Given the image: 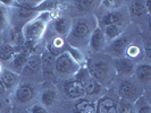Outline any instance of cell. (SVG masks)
Listing matches in <instances>:
<instances>
[{
  "label": "cell",
  "mask_w": 151,
  "mask_h": 113,
  "mask_svg": "<svg viewBox=\"0 0 151 113\" xmlns=\"http://www.w3.org/2000/svg\"><path fill=\"white\" fill-rule=\"evenodd\" d=\"M48 15H49L48 13H43L40 17L34 18L33 21H31L23 26L22 33L25 41H37L42 38L47 27V21H48L45 16Z\"/></svg>",
  "instance_id": "1"
},
{
  "label": "cell",
  "mask_w": 151,
  "mask_h": 113,
  "mask_svg": "<svg viewBox=\"0 0 151 113\" xmlns=\"http://www.w3.org/2000/svg\"><path fill=\"white\" fill-rule=\"evenodd\" d=\"M55 70L60 76L69 75L75 71V61L67 52L61 53L55 59Z\"/></svg>",
  "instance_id": "2"
},
{
  "label": "cell",
  "mask_w": 151,
  "mask_h": 113,
  "mask_svg": "<svg viewBox=\"0 0 151 113\" xmlns=\"http://www.w3.org/2000/svg\"><path fill=\"white\" fill-rule=\"evenodd\" d=\"M90 77L93 78L97 83L100 85L106 83L110 75V66L108 65V62L100 60L97 61L94 63H92L90 67Z\"/></svg>",
  "instance_id": "3"
},
{
  "label": "cell",
  "mask_w": 151,
  "mask_h": 113,
  "mask_svg": "<svg viewBox=\"0 0 151 113\" xmlns=\"http://www.w3.org/2000/svg\"><path fill=\"white\" fill-rule=\"evenodd\" d=\"M118 93L122 96V98L127 99L129 102L139 97V90H137L135 84L132 83L131 80H123L119 84Z\"/></svg>",
  "instance_id": "4"
},
{
  "label": "cell",
  "mask_w": 151,
  "mask_h": 113,
  "mask_svg": "<svg viewBox=\"0 0 151 113\" xmlns=\"http://www.w3.org/2000/svg\"><path fill=\"white\" fill-rule=\"evenodd\" d=\"M65 93L69 98L73 99H81L85 95L84 86L77 80H70L65 84Z\"/></svg>",
  "instance_id": "5"
},
{
  "label": "cell",
  "mask_w": 151,
  "mask_h": 113,
  "mask_svg": "<svg viewBox=\"0 0 151 113\" xmlns=\"http://www.w3.org/2000/svg\"><path fill=\"white\" fill-rule=\"evenodd\" d=\"M105 44H106V36L104 34V31L98 27V28H96L93 31L92 34H91L90 48L93 51L99 52L105 48Z\"/></svg>",
  "instance_id": "6"
},
{
  "label": "cell",
  "mask_w": 151,
  "mask_h": 113,
  "mask_svg": "<svg viewBox=\"0 0 151 113\" xmlns=\"http://www.w3.org/2000/svg\"><path fill=\"white\" fill-rule=\"evenodd\" d=\"M41 69V57L39 55H30L23 68V74L26 76H32L40 71Z\"/></svg>",
  "instance_id": "7"
},
{
  "label": "cell",
  "mask_w": 151,
  "mask_h": 113,
  "mask_svg": "<svg viewBox=\"0 0 151 113\" xmlns=\"http://www.w3.org/2000/svg\"><path fill=\"white\" fill-rule=\"evenodd\" d=\"M34 96V90L30 85H21L15 92V99L18 103H27Z\"/></svg>",
  "instance_id": "8"
},
{
  "label": "cell",
  "mask_w": 151,
  "mask_h": 113,
  "mask_svg": "<svg viewBox=\"0 0 151 113\" xmlns=\"http://www.w3.org/2000/svg\"><path fill=\"white\" fill-rule=\"evenodd\" d=\"M97 113H117V104L110 97L101 98L97 104Z\"/></svg>",
  "instance_id": "9"
},
{
  "label": "cell",
  "mask_w": 151,
  "mask_h": 113,
  "mask_svg": "<svg viewBox=\"0 0 151 113\" xmlns=\"http://www.w3.org/2000/svg\"><path fill=\"white\" fill-rule=\"evenodd\" d=\"M116 71L119 76H129L134 71V65L126 58L118 59L116 60Z\"/></svg>",
  "instance_id": "10"
},
{
  "label": "cell",
  "mask_w": 151,
  "mask_h": 113,
  "mask_svg": "<svg viewBox=\"0 0 151 113\" xmlns=\"http://www.w3.org/2000/svg\"><path fill=\"white\" fill-rule=\"evenodd\" d=\"M29 57L30 54L27 51H19L15 53V55L13 57V67L16 74H21L23 71V68L25 66Z\"/></svg>",
  "instance_id": "11"
},
{
  "label": "cell",
  "mask_w": 151,
  "mask_h": 113,
  "mask_svg": "<svg viewBox=\"0 0 151 113\" xmlns=\"http://www.w3.org/2000/svg\"><path fill=\"white\" fill-rule=\"evenodd\" d=\"M90 34V27L84 22H77L72 28V36L76 40H83Z\"/></svg>",
  "instance_id": "12"
},
{
  "label": "cell",
  "mask_w": 151,
  "mask_h": 113,
  "mask_svg": "<svg viewBox=\"0 0 151 113\" xmlns=\"http://www.w3.org/2000/svg\"><path fill=\"white\" fill-rule=\"evenodd\" d=\"M74 113H97V105L88 99L81 98L75 103Z\"/></svg>",
  "instance_id": "13"
},
{
  "label": "cell",
  "mask_w": 151,
  "mask_h": 113,
  "mask_svg": "<svg viewBox=\"0 0 151 113\" xmlns=\"http://www.w3.org/2000/svg\"><path fill=\"white\" fill-rule=\"evenodd\" d=\"M41 68H42V74L45 77L51 76L55 69V57L50 53H47L45 57L41 59Z\"/></svg>",
  "instance_id": "14"
},
{
  "label": "cell",
  "mask_w": 151,
  "mask_h": 113,
  "mask_svg": "<svg viewBox=\"0 0 151 113\" xmlns=\"http://www.w3.org/2000/svg\"><path fill=\"white\" fill-rule=\"evenodd\" d=\"M129 45V40L125 36H118L110 43V51L116 54H122Z\"/></svg>",
  "instance_id": "15"
},
{
  "label": "cell",
  "mask_w": 151,
  "mask_h": 113,
  "mask_svg": "<svg viewBox=\"0 0 151 113\" xmlns=\"http://www.w3.org/2000/svg\"><path fill=\"white\" fill-rule=\"evenodd\" d=\"M0 79L4 83L6 88H12L18 80V74H16L15 71H10V70H4L0 74Z\"/></svg>",
  "instance_id": "16"
},
{
  "label": "cell",
  "mask_w": 151,
  "mask_h": 113,
  "mask_svg": "<svg viewBox=\"0 0 151 113\" xmlns=\"http://www.w3.org/2000/svg\"><path fill=\"white\" fill-rule=\"evenodd\" d=\"M55 30L59 35H67L70 31V23L66 17H58L55 22Z\"/></svg>",
  "instance_id": "17"
},
{
  "label": "cell",
  "mask_w": 151,
  "mask_h": 113,
  "mask_svg": "<svg viewBox=\"0 0 151 113\" xmlns=\"http://www.w3.org/2000/svg\"><path fill=\"white\" fill-rule=\"evenodd\" d=\"M135 72L139 80L142 83H148L151 79V67L148 63L137 66L135 69Z\"/></svg>",
  "instance_id": "18"
},
{
  "label": "cell",
  "mask_w": 151,
  "mask_h": 113,
  "mask_svg": "<svg viewBox=\"0 0 151 113\" xmlns=\"http://www.w3.org/2000/svg\"><path fill=\"white\" fill-rule=\"evenodd\" d=\"M83 86H84V90H85V95H89V96L97 95V94H99V92L101 90V85L99 83H97L91 77L88 78V80L84 83Z\"/></svg>",
  "instance_id": "19"
},
{
  "label": "cell",
  "mask_w": 151,
  "mask_h": 113,
  "mask_svg": "<svg viewBox=\"0 0 151 113\" xmlns=\"http://www.w3.org/2000/svg\"><path fill=\"white\" fill-rule=\"evenodd\" d=\"M16 53V48L9 43H2L0 45V60L7 61L13 59Z\"/></svg>",
  "instance_id": "20"
},
{
  "label": "cell",
  "mask_w": 151,
  "mask_h": 113,
  "mask_svg": "<svg viewBox=\"0 0 151 113\" xmlns=\"http://www.w3.org/2000/svg\"><path fill=\"white\" fill-rule=\"evenodd\" d=\"M57 98V93L55 90H45L42 92L41 94V97H40V101H41V105L45 106H51L55 103Z\"/></svg>",
  "instance_id": "21"
},
{
  "label": "cell",
  "mask_w": 151,
  "mask_h": 113,
  "mask_svg": "<svg viewBox=\"0 0 151 113\" xmlns=\"http://www.w3.org/2000/svg\"><path fill=\"white\" fill-rule=\"evenodd\" d=\"M104 24L105 25H116V26H121L123 24V15L118 11H113L109 13L104 17Z\"/></svg>",
  "instance_id": "22"
},
{
  "label": "cell",
  "mask_w": 151,
  "mask_h": 113,
  "mask_svg": "<svg viewBox=\"0 0 151 113\" xmlns=\"http://www.w3.org/2000/svg\"><path fill=\"white\" fill-rule=\"evenodd\" d=\"M10 41L13 43V46L14 48H18V46H23L25 44V38L23 36L22 33V28H18V27H15L14 30L12 31L10 33Z\"/></svg>",
  "instance_id": "23"
},
{
  "label": "cell",
  "mask_w": 151,
  "mask_h": 113,
  "mask_svg": "<svg viewBox=\"0 0 151 113\" xmlns=\"http://www.w3.org/2000/svg\"><path fill=\"white\" fill-rule=\"evenodd\" d=\"M10 22V16L7 6L0 2V31L6 30Z\"/></svg>",
  "instance_id": "24"
},
{
  "label": "cell",
  "mask_w": 151,
  "mask_h": 113,
  "mask_svg": "<svg viewBox=\"0 0 151 113\" xmlns=\"http://www.w3.org/2000/svg\"><path fill=\"white\" fill-rule=\"evenodd\" d=\"M129 11L133 16H142L147 13V8H145V2L142 1H134L131 4V7H129Z\"/></svg>",
  "instance_id": "25"
},
{
  "label": "cell",
  "mask_w": 151,
  "mask_h": 113,
  "mask_svg": "<svg viewBox=\"0 0 151 113\" xmlns=\"http://www.w3.org/2000/svg\"><path fill=\"white\" fill-rule=\"evenodd\" d=\"M119 33H121V28L119 26H116V25H106V30L104 32L105 36L109 40H115L119 36Z\"/></svg>",
  "instance_id": "26"
},
{
  "label": "cell",
  "mask_w": 151,
  "mask_h": 113,
  "mask_svg": "<svg viewBox=\"0 0 151 113\" xmlns=\"http://www.w3.org/2000/svg\"><path fill=\"white\" fill-rule=\"evenodd\" d=\"M117 113H134L131 102L127 101V99L122 98L119 104L117 106Z\"/></svg>",
  "instance_id": "27"
},
{
  "label": "cell",
  "mask_w": 151,
  "mask_h": 113,
  "mask_svg": "<svg viewBox=\"0 0 151 113\" xmlns=\"http://www.w3.org/2000/svg\"><path fill=\"white\" fill-rule=\"evenodd\" d=\"M126 52H127V55L129 58H137L140 55V53H141V49L137 45H131V46L127 48Z\"/></svg>",
  "instance_id": "28"
},
{
  "label": "cell",
  "mask_w": 151,
  "mask_h": 113,
  "mask_svg": "<svg viewBox=\"0 0 151 113\" xmlns=\"http://www.w3.org/2000/svg\"><path fill=\"white\" fill-rule=\"evenodd\" d=\"M75 4L76 6H77V9H80V10H88L92 6H94L97 2L96 1H76Z\"/></svg>",
  "instance_id": "29"
},
{
  "label": "cell",
  "mask_w": 151,
  "mask_h": 113,
  "mask_svg": "<svg viewBox=\"0 0 151 113\" xmlns=\"http://www.w3.org/2000/svg\"><path fill=\"white\" fill-rule=\"evenodd\" d=\"M34 14L33 9H30V8H25V7H19L18 8V16L21 18H26V17H30Z\"/></svg>",
  "instance_id": "30"
},
{
  "label": "cell",
  "mask_w": 151,
  "mask_h": 113,
  "mask_svg": "<svg viewBox=\"0 0 151 113\" xmlns=\"http://www.w3.org/2000/svg\"><path fill=\"white\" fill-rule=\"evenodd\" d=\"M31 113H48L45 107L41 104H35L31 107Z\"/></svg>",
  "instance_id": "31"
},
{
  "label": "cell",
  "mask_w": 151,
  "mask_h": 113,
  "mask_svg": "<svg viewBox=\"0 0 151 113\" xmlns=\"http://www.w3.org/2000/svg\"><path fill=\"white\" fill-rule=\"evenodd\" d=\"M136 113H151V107L149 104H144V105L137 106Z\"/></svg>",
  "instance_id": "32"
},
{
  "label": "cell",
  "mask_w": 151,
  "mask_h": 113,
  "mask_svg": "<svg viewBox=\"0 0 151 113\" xmlns=\"http://www.w3.org/2000/svg\"><path fill=\"white\" fill-rule=\"evenodd\" d=\"M144 49H145V53H147V57L150 58L151 55V49H150V43L149 41H145L144 42Z\"/></svg>",
  "instance_id": "33"
},
{
  "label": "cell",
  "mask_w": 151,
  "mask_h": 113,
  "mask_svg": "<svg viewBox=\"0 0 151 113\" xmlns=\"http://www.w3.org/2000/svg\"><path fill=\"white\" fill-rule=\"evenodd\" d=\"M6 87H5V85L4 83L1 82V79H0V97H2V96H5V94H6Z\"/></svg>",
  "instance_id": "34"
},
{
  "label": "cell",
  "mask_w": 151,
  "mask_h": 113,
  "mask_svg": "<svg viewBox=\"0 0 151 113\" xmlns=\"http://www.w3.org/2000/svg\"><path fill=\"white\" fill-rule=\"evenodd\" d=\"M104 4L106 6H109V8H116V6L118 5V1H105Z\"/></svg>",
  "instance_id": "35"
},
{
  "label": "cell",
  "mask_w": 151,
  "mask_h": 113,
  "mask_svg": "<svg viewBox=\"0 0 151 113\" xmlns=\"http://www.w3.org/2000/svg\"><path fill=\"white\" fill-rule=\"evenodd\" d=\"M2 105H4V102H2V99L0 98V110L2 109Z\"/></svg>",
  "instance_id": "36"
},
{
  "label": "cell",
  "mask_w": 151,
  "mask_h": 113,
  "mask_svg": "<svg viewBox=\"0 0 151 113\" xmlns=\"http://www.w3.org/2000/svg\"><path fill=\"white\" fill-rule=\"evenodd\" d=\"M1 71H2V70H1V66H0V74H1Z\"/></svg>",
  "instance_id": "37"
}]
</instances>
